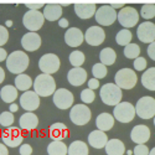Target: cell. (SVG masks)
I'll list each match as a JSON object with an SVG mask.
<instances>
[{
    "label": "cell",
    "mask_w": 155,
    "mask_h": 155,
    "mask_svg": "<svg viewBox=\"0 0 155 155\" xmlns=\"http://www.w3.org/2000/svg\"><path fill=\"white\" fill-rule=\"evenodd\" d=\"M29 56L22 51H14L6 58V68L14 74H21L29 67Z\"/></svg>",
    "instance_id": "6da1fadb"
},
{
    "label": "cell",
    "mask_w": 155,
    "mask_h": 155,
    "mask_svg": "<svg viewBox=\"0 0 155 155\" xmlns=\"http://www.w3.org/2000/svg\"><path fill=\"white\" fill-rule=\"evenodd\" d=\"M56 91V82L52 76L41 73L34 81V92L38 97L52 96Z\"/></svg>",
    "instance_id": "7a4b0ae2"
},
{
    "label": "cell",
    "mask_w": 155,
    "mask_h": 155,
    "mask_svg": "<svg viewBox=\"0 0 155 155\" xmlns=\"http://www.w3.org/2000/svg\"><path fill=\"white\" fill-rule=\"evenodd\" d=\"M99 96L104 104L115 107L118 103H120L123 93H122V89L118 86H115V83H106L102 86Z\"/></svg>",
    "instance_id": "3957f363"
},
{
    "label": "cell",
    "mask_w": 155,
    "mask_h": 155,
    "mask_svg": "<svg viewBox=\"0 0 155 155\" xmlns=\"http://www.w3.org/2000/svg\"><path fill=\"white\" fill-rule=\"evenodd\" d=\"M138 81L137 73L132 68H122L114 76L115 86H118L120 89H132L135 87Z\"/></svg>",
    "instance_id": "277c9868"
},
{
    "label": "cell",
    "mask_w": 155,
    "mask_h": 155,
    "mask_svg": "<svg viewBox=\"0 0 155 155\" xmlns=\"http://www.w3.org/2000/svg\"><path fill=\"white\" fill-rule=\"evenodd\" d=\"M135 114L141 119H151L155 117V99L153 97H141L135 104Z\"/></svg>",
    "instance_id": "5b68a950"
},
{
    "label": "cell",
    "mask_w": 155,
    "mask_h": 155,
    "mask_svg": "<svg viewBox=\"0 0 155 155\" xmlns=\"http://www.w3.org/2000/svg\"><path fill=\"white\" fill-rule=\"evenodd\" d=\"M135 117V108L129 102H120L114 107L113 118L120 123H129Z\"/></svg>",
    "instance_id": "8992f818"
},
{
    "label": "cell",
    "mask_w": 155,
    "mask_h": 155,
    "mask_svg": "<svg viewBox=\"0 0 155 155\" xmlns=\"http://www.w3.org/2000/svg\"><path fill=\"white\" fill-rule=\"evenodd\" d=\"M117 20L124 29L133 28L139 21V14L138 11L132 6H124L117 12Z\"/></svg>",
    "instance_id": "52a82bcc"
},
{
    "label": "cell",
    "mask_w": 155,
    "mask_h": 155,
    "mask_svg": "<svg viewBox=\"0 0 155 155\" xmlns=\"http://www.w3.org/2000/svg\"><path fill=\"white\" fill-rule=\"evenodd\" d=\"M22 22H24V26L30 32H36L37 30H40L42 28V25L45 22V18L41 11L29 10L28 12H25V15L22 18Z\"/></svg>",
    "instance_id": "ba28073f"
},
{
    "label": "cell",
    "mask_w": 155,
    "mask_h": 155,
    "mask_svg": "<svg viewBox=\"0 0 155 155\" xmlns=\"http://www.w3.org/2000/svg\"><path fill=\"white\" fill-rule=\"evenodd\" d=\"M91 109L84 104H76L71 108L70 112V118L76 125H86L91 120Z\"/></svg>",
    "instance_id": "9c48e42d"
},
{
    "label": "cell",
    "mask_w": 155,
    "mask_h": 155,
    "mask_svg": "<svg viewBox=\"0 0 155 155\" xmlns=\"http://www.w3.org/2000/svg\"><path fill=\"white\" fill-rule=\"evenodd\" d=\"M96 21L101 26H109L117 20V11L112 9L110 5H102L96 11Z\"/></svg>",
    "instance_id": "30bf717a"
},
{
    "label": "cell",
    "mask_w": 155,
    "mask_h": 155,
    "mask_svg": "<svg viewBox=\"0 0 155 155\" xmlns=\"http://www.w3.org/2000/svg\"><path fill=\"white\" fill-rule=\"evenodd\" d=\"M2 139L4 141L5 147H10V148H16L20 147L24 141V135L22 132L20 130V128L16 127H10L6 128L2 134Z\"/></svg>",
    "instance_id": "8fae6325"
},
{
    "label": "cell",
    "mask_w": 155,
    "mask_h": 155,
    "mask_svg": "<svg viewBox=\"0 0 155 155\" xmlns=\"http://www.w3.org/2000/svg\"><path fill=\"white\" fill-rule=\"evenodd\" d=\"M38 67L45 74H54L60 68V58L55 54H46L38 60Z\"/></svg>",
    "instance_id": "7c38bea8"
},
{
    "label": "cell",
    "mask_w": 155,
    "mask_h": 155,
    "mask_svg": "<svg viewBox=\"0 0 155 155\" xmlns=\"http://www.w3.org/2000/svg\"><path fill=\"white\" fill-rule=\"evenodd\" d=\"M74 102V97L71 91L66 88H60L56 89L54 93V103L55 106L60 109H68L72 107Z\"/></svg>",
    "instance_id": "4fadbf2b"
},
{
    "label": "cell",
    "mask_w": 155,
    "mask_h": 155,
    "mask_svg": "<svg viewBox=\"0 0 155 155\" xmlns=\"http://www.w3.org/2000/svg\"><path fill=\"white\" fill-rule=\"evenodd\" d=\"M137 35L141 42L150 45L151 42L155 41V24H153L150 21L141 22L138 26Z\"/></svg>",
    "instance_id": "5bb4252c"
},
{
    "label": "cell",
    "mask_w": 155,
    "mask_h": 155,
    "mask_svg": "<svg viewBox=\"0 0 155 155\" xmlns=\"http://www.w3.org/2000/svg\"><path fill=\"white\" fill-rule=\"evenodd\" d=\"M84 40L91 46H99L106 40V32L101 26H91L84 34Z\"/></svg>",
    "instance_id": "9a60e30c"
},
{
    "label": "cell",
    "mask_w": 155,
    "mask_h": 155,
    "mask_svg": "<svg viewBox=\"0 0 155 155\" xmlns=\"http://www.w3.org/2000/svg\"><path fill=\"white\" fill-rule=\"evenodd\" d=\"M20 106L26 112H34L40 106V97L32 91H26L20 96Z\"/></svg>",
    "instance_id": "2e32d148"
},
{
    "label": "cell",
    "mask_w": 155,
    "mask_h": 155,
    "mask_svg": "<svg viewBox=\"0 0 155 155\" xmlns=\"http://www.w3.org/2000/svg\"><path fill=\"white\" fill-rule=\"evenodd\" d=\"M130 138H132V141H134L137 145L145 144L150 138V129L143 124L135 125L130 132Z\"/></svg>",
    "instance_id": "e0dca14e"
},
{
    "label": "cell",
    "mask_w": 155,
    "mask_h": 155,
    "mask_svg": "<svg viewBox=\"0 0 155 155\" xmlns=\"http://www.w3.org/2000/svg\"><path fill=\"white\" fill-rule=\"evenodd\" d=\"M21 45L24 47V50L29 51V52H32V51H36L40 48L41 46V37L36 32H28L25 34L21 38Z\"/></svg>",
    "instance_id": "ac0fdd59"
},
{
    "label": "cell",
    "mask_w": 155,
    "mask_h": 155,
    "mask_svg": "<svg viewBox=\"0 0 155 155\" xmlns=\"http://www.w3.org/2000/svg\"><path fill=\"white\" fill-rule=\"evenodd\" d=\"M64 41L71 47H78L84 41V35L78 28H70L64 34Z\"/></svg>",
    "instance_id": "d6986e66"
},
{
    "label": "cell",
    "mask_w": 155,
    "mask_h": 155,
    "mask_svg": "<svg viewBox=\"0 0 155 155\" xmlns=\"http://www.w3.org/2000/svg\"><path fill=\"white\" fill-rule=\"evenodd\" d=\"M19 123H20V128L22 130H26V132H32L37 128L38 125V118L37 115L32 112H26L24 113L20 119H19Z\"/></svg>",
    "instance_id": "ffe728a7"
},
{
    "label": "cell",
    "mask_w": 155,
    "mask_h": 155,
    "mask_svg": "<svg viewBox=\"0 0 155 155\" xmlns=\"http://www.w3.org/2000/svg\"><path fill=\"white\" fill-rule=\"evenodd\" d=\"M67 80H68V83L72 86H76V87L82 86L87 81V72L82 67H73L67 73Z\"/></svg>",
    "instance_id": "44dd1931"
},
{
    "label": "cell",
    "mask_w": 155,
    "mask_h": 155,
    "mask_svg": "<svg viewBox=\"0 0 155 155\" xmlns=\"http://www.w3.org/2000/svg\"><path fill=\"white\" fill-rule=\"evenodd\" d=\"M108 141V137L104 132L101 130H93L88 135V143L94 149H102L104 148Z\"/></svg>",
    "instance_id": "7402d4cb"
},
{
    "label": "cell",
    "mask_w": 155,
    "mask_h": 155,
    "mask_svg": "<svg viewBox=\"0 0 155 155\" xmlns=\"http://www.w3.org/2000/svg\"><path fill=\"white\" fill-rule=\"evenodd\" d=\"M68 137V128L63 123H54L50 127V138L56 141H62Z\"/></svg>",
    "instance_id": "603a6c76"
},
{
    "label": "cell",
    "mask_w": 155,
    "mask_h": 155,
    "mask_svg": "<svg viewBox=\"0 0 155 155\" xmlns=\"http://www.w3.org/2000/svg\"><path fill=\"white\" fill-rule=\"evenodd\" d=\"M73 9H74L76 15L82 20L92 18L97 11V6L94 4H76Z\"/></svg>",
    "instance_id": "cb8c5ba5"
},
{
    "label": "cell",
    "mask_w": 155,
    "mask_h": 155,
    "mask_svg": "<svg viewBox=\"0 0 155 155\" xmlns=\"http://www.w3.org/2000/svg\"><path fill=\"white\" fill-rule=\"evenodd\" d=\"M42 15L48 21H56L60 20L62 16V6L58 4H48L44 6Z\"/></svg>",
    "instance_id": "d4e9b609"
},
{
    "label": "cell",
    "mask_w": 155,
    "mask_h": 155,
    "mask_svg": "<svg viewBox=\"0 0 155 155\" xmlns=\"http://www.w3.org/2000/svg\"><path fill=\"white\" fill-rule=\"evenodd\" d=\"M96 125L98 128V130L101 132H107L110 130L114 125V118L113 115L109 113H102L99 114L96 119Z\"/></svg>",
    "instance_id": "484cf974"
},
{
    "label": "cell",
    "mask_w": 155,
    "mask_h": 155,
    "mask_svg": "<svg viewBox=\"0 0 155 155\" xmlns=\"http://www.w3.org/2000/svg\"><path fill=\"white\" fill-rule=\"evenodd\" d=\"M107 155H123L125 153L124 143L119 139H110L104 147Z\"/></svg>",
    "instance_id": "4316f807"
},
{
    "label": "cell",
    "mask_w": 155,
    "mask_h": 155,
    "mask_svg": "<svg viewBox=\"0 0 155 155\" xmlns=\"http://www.w3.org/2000/svg\"><path fill=\"white\" fill-rule=\"evenodd\" d=\"M0 97H2L4 102L9 103V104H12L15 102V99L18 98V89L15 88V86L6 84L0 91Z\"/></svg>",
    "instance_id": "83f0119b"
},
{
    "label": "cell",
    "mask_w": 155,
    "mask_h": 155,
    "mask_svg": "<svg viewBox=\"0 0 155 155\" xmlns=\"http://www.w3.org/2000/svg\"><path fill=\"white\" fill-rule=\"evenodd\" d=\"M67 155H88V147L82 140H74L67 148Z\"/></svg>",
    "instance_id": "f1b7e54d"
},
{
    "label": "cell",
    "mask_w": 155,
    "mask_h": 155,
    "mask_svg": "<svg viewBox=\"0 0 155 155\" xmlns=\"http://www.w3.org/2000/svg\"><path fill=\"white\" fill-rule=\"evenodd\" d=\"M141 84L149 91H155V67H150L145 72H143Z\"/></svg>",
    "instance_id": "f546056e"
},
{
    "label": "cell",
    "mask_w": 155,
    "mask_h": 155,
    "mask_svg": "<svg viewBox=\"0 0 155 155\" xmlns=\"http://www.w3.org/2000/svg\"><path fill=\"white\" fill-rule=\"evenodd\" d=\"M99 60H101V63L104 64V66H112L115 62V60H117V54H115V51L113 48L106 47L101 51Z\"/></svg>",
    "instance_id": "4dcf8cb0"
},
{
    "label": "cell",
    "mask_w": 155,
    "mask_h": 155,
    "mask_svg": "<svg viewBox=\"0 0 155 155\" xmlns=\"http://www.w3.org/2000/svg\"><path fill=\"white\" fill-rule=\"evenodd\" d=\"M32 86V80L31 77L25 74V73H21V74H18L16 78H15V88L18 91H22V92H26L30 89V87Z\"/></svg>",
    "instance_id": "1f68e13d"
},
{
    "label": "cell",
    "mask_w": 155,
    "mask_h": 155,
    "mask_svg": "<svg viewBox=\"0 0 155 155\" xmlns=\"http://www.w3.org/2000/svg\"><path fill=\"white\" fill-rule=\"evenodd\" d=\"M48 155H67V147L63 141H51L47 147Z\"/></svg>",
    "instance_id": "d6a6232c"
},
{
    "label": "cell",
    "mask_w": 155,
    "mask_h": 155,
    "mask_svg": "<svg viewBox=\"0 0 155 155\" xmlns=\"http://www.w3.org/2000/svg\"><path fill=\"white\" fill-rule=\"evenodd\" d=\"M132 38H133V35L130 31L127 30V29H122L117 34V36H115V41H117V44L120 46H127L132 42Z\"/></svg>",
    "instance_id": "836d02e7"
},
{
    "label": "cell",
    "mask_w": 155,
    "mask_h": 155,
    "mask_svg": "<svg viewBox=\"0 0 155 155\" xmlns=\"http://www.w3.org/2000/svg\"><path fill=\"white\" fill-rule=\"evenodd\" d=\"M139 55H140V47L137 45V44H129V45H127L125 47H124V56L127 57V58H138L139 57Z\"/></svg>",
    "instance_id": "e575fe53"
},
{
    "label": "cell",
    "mask_w": 155,
    "mask_h": 155,
    "mask_svg": "<svg viewBox=\"0 0 155 155\" xmlns=\"http://www.w3.org/2000/svg\"><path fill=\"white\" fill-rule=\"evenodd\" d=\"M84 60H86V57L82 51H73L70 55V63L73 67H81L84 63Z\"/></svg>",
    "instance_id": "d590c367"
},
{
    "label": "cell",
    "mask_w": 155,
    "mask_h": 155,
    "mask_svg": "<svg viewBox=\"0 0 155 155\" xmlns=\"http://www.w3.org/2000/svg\"><path fill=\"white\" fill-rule=\"evenodd\" d=\"M140 15L145 20H150L155 16V5L154 4H144L141 6Z\"/></svg>",
    "instance_id": "8d00e7d4"
},
{
    "label": "cell",
    "mask_w": 155,
    "mask_h": 155,
    "mask_svg": "<svg viewBox=\"0 0 155 155\" xmlns=\"http://www.w3.org/2000/svg\"><path fill=\"white\" fill-rule=\"evenodd\" d=\"M92 73L94 76L96 80H101V78H104L107 76V67L104 64H102L101 62L99 63H96L93 68H92Z\"/></svg>",
    "instance_id": "74e56055"
},
{
    "label": "cell",
    "mask_w": 155,
    "mask_h": 155,
    "mask_svg": "<svg viewBox=\"0 0 155 155\" xmlns=\"http://www.w3.org/2000/svg\"><path fill=\"white\" fill-rule=\"evenodd\" d=\"M15 118H14V114L11 112H3L0 114V125H3L5 128H10L14 123Z\"/></svg>",
    "instance_id": "f35d334b"
},
{
    "label": "cell",
    "mask_w": 155,
    "mask_h": 155,
    "mask_svg": "<svg viewBox=\"0 0 155 155\" xmlns=\"http://www.w3.org/2000/svg\"><path fill=\"white\" fill-rule=\"evenodd\" d=\"M94 98H96V94H94V92L92 91V89L86 88L81 92V101L87 103V104L88 103H92L94 101Z\"/></svg>",
    "instance_id": "ab89813d"
},
{
    "label": "cell",
    "mask_w": 155,
    "mask_h": 155,
    "mask_svg": "<svg viewBox=\"0 0 155 155\" xmlns=\"http://www.w3.org/2000/svg\"><path fill=\"white\" fill-rule=\"evenodd\" d=\"M134 70L138 71V72H141V71H144L147 68V60L144 57H138L134 60Z\"/></svg>",
    "instance_id": "60d3db41"
},
{
    "label": "cell",
    "mask_w": 155,
    "mask_h": 155,
    "mask_svg": "<svg viewBox=\"0 0 155 155\" xmlns=\"http://www.w3.org/2000/svg\"><path fill=\"white\" fill-rule=\"evenodd\" d=\"M8 40H9V31L5 26L0 25V47L5 45L8 42Z\"/></svg>",
    "instance_id": "b9f144b4"
},
{
    "label": "cell",
    "mask_w": 155,
    "mask_h": 155,
    "mask_svg": "<svg viewBox=\"0 0 155 155\" xmlns=\"http://www.w3.org/2000/svg\"><path fill=\"white\" fill-rule=\"evenodd\" d=\"M133 153L134 155H149V148L145 144H140L134 148Z\"/></svg>",
    "instance_id": "7bdbcfd3"
},
{
    "label": "cell",
    "mask_w": 155,
    "mask_h": 155,
    "mask_svg": "<svg viewBox=\"0 0 155 155\" xmlns=\"http://www.w3.org/2000/svg\"><path fill=\"white\" fill-rule=\"evenodd\" d=\"M19 153H20V155H31L32 154V148L29 144H21Z\"/></svg>",
    "instance_id": "ee69618b"
},
{
    "label": "cell",
    "mask_w": 155,
    "mask_h": 155,
    "mask_svg": "<svg viewBox=\"0 0 155 155\" xmlns=\"http://www.w3.org/2000/svg\"><path fill=\"white\" fill-rule=\"evenodd\" d=\"M148 56L153 60V61H155V41L154 42H151L149 46H148Z\"/></svg>",
    "instance_id": "f6af8a7d"
},
{
    "label": "cell",
    "mask_w": 155,
    "mask_h": 155,
    "mask_svg": "<svg viewBox=\"0 0 155 155\" xmlns=\"http://www.w3.org/2000/svg\"><path fill=\"white\" fill-rule=\"evenodd\" d=\"M88 88L92 89V91H94V89L99 88V81L96 80V78H91L88 81Z\"/></svg>",
    "instance_id": "bcb514c9"
},
{
    "label": "cell",
    "mask_w": 155,
    "mask_h": 155,
    "mask_svg": "<svg viewBox=\"0 0 155 155\" xmlns=\"http://www.w3.org/2000/svg\"><path fill=\"white\" fill-rule=\"evenodd\" d=\"M26 8H28L29 10H35V11H40V9L42 8V4H32V5L28 4V5H26Z\"/></svg>",
    "instance_id": "7dc6e473"
},
{
    "label": "cell",
    "mask_w": 155,
    "mask_h": 155,
    "mask_svg": "<svg viewBox=\"0 0 155 155\" xmlns=\"http://www.w3.org/2000/svg\"><path fill=\"white\" fill-rule=\"evenodd\" d=\"M8 58V52L3 48V47H0V62H3Z\"/></svg>",
    "instance_id": "c3c4849f"
},
{
    "label": "cell",
    "mask_w": 155,
    "mask_h": 155,
    "mask_svg": "<svg viewBox=\"0 0 155 155\" xmlns=\"http://www.w3.org/2000/svg\"><path fill=\"white\" fill-rule=\"evenodd\" d=\"M58 25H60L61 28H68V20L64 19V18H61L58 20Z\"/></svg>",
    "instance_id": "681fc988"
},
{
    "label": "cell",
    "mask_w": 155,
    "mask_h": 155,
    "mask_svg": "<svg viewBox=\"0 0 155 155\" xmlns=\"http://www.w3.org/2000/svg\"><path fill=\"white\" fill-rule=\"evenodd\" d=\"M0 155H9L8 148H6L3 143H0Z\"/></svg>",
    "instance_id": "f907efd6"
},
{
    "label": "cell",
    "mask_w": 155,
    "mask_h": 155,
    "mask_svg": "<svg viewBox=\"0 0 155 155\" xmlns=\"http://www.w3.org/2000/svg\"><path fill=\"white\" fill-rule=\"evenodd\" d=\"M19 109L18 104H15V103H12V104H10V108H9V112H16Z\"/></svg>",
    "instance_id": "816d5d0a"
},
{
    "label": "cell",
    "mask_w": 155,
    "mask_h": 155,
    "mask_svg": "<svg viewBox=\"0 0 155 155\" xmlns=\"http://www.w3.org/2000/svg\"><path fill=\"white\" fill-rule=\"evenodd\" d=\"M4 80H5V71L0 67V83H2Z\"/></svg>",
    "instance_id": "f5cc1de1"
},
{
    "label": "cell",
    "mask_w": 155,
    "mask_h": 155,
    "mask_svg": "<svg viewBox=\"0 0 155 155\" xmlns=\"http://www.w3.org/2000/svg\"><path fill=\"white\" fill-rule=\"evenodd\" d=\"M110 6H112V9H114V10H115V9H123V8H124V4H123V3H122V4H113V5H110Z\"/></svg>",
    "instance_id": "db71d44e"
},
{
    "label": "cell",
    "mask_w": 155,
    "mask_h": 155,
    "mask_svg": "<svg viewBox=\"0 0 155 155\" xmlns=\"http://www.w3.org/2000/svg\"><path fill=\"white\" fill-rule=\"evenodd\" d=\"M149 155H155V148H153L151 150H149Z\"/></svg>",
    "instance_id": "11a10c76"
},
{
    "label": "cell",
    "mask_w": 155,
    "mask_h": 155,
    "mask_svg": "<svg viewBox=\"0 0 155 155\" xmlns=\"http://www.w3.org/2000/svg\"><path fill=\"white\" fill-rule=\"evenodd\" d=\"M6 25H8V26H11V25H12V22H11L10 20H8V21H6Z\"/></svg>",
    "instance_id": "9f6ffc18"
},
{
    "label": "cell",
    "mask_w": 155,
    "mask_h": 155,
    "mask_svg": "<svg viewBox=\"0 0 155 155\" xmlns=\"http://www.w3.org/2000/svg\"><path fill=\"white\" fill-rule=\"evenodd\" d=\"M154 125H155V117H154Z\"/></svg>",
    "instance_id": "6f0895ef"
}]
</instances>
